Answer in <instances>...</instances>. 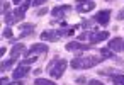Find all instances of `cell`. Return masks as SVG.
I'll return each instance as SVG.
<instances>
[{"label":"cell","mask_w":124,"mask_h":85,"mask_svg":"<svg viewBox=\"0 0 124 85\" xmlns=\"http://www.w3.org/2000/svg\"><path fill=\"white\" fill-rule=\"evenodd\" d=\"M100 61H104L102 56H77L70 61V66L73 70H87V68L99 65Z\"/></svg>","instance_id":"1"},{"label":"cell","mask_w":124,"mask_h":85,"mask_svg":"<svg viewBox=\"0 0 124 85\" xmlns=\"http://www.w3.org/2000/svg\"><path fill=\"white\" fill-rule=\"evenodd\" d=\"M66 65H68V61L65 60V58H53L49 63H48V66H46V71L51 75V78H61L63 77V73H65V70H66Z\"/></svg>","instance_id":"2"},{"label":"cell","mask_w":124,"mask_h":85,"mask_svg":"<svg viewBox=\"0 0 124 85\" xmlns=\"http://www.w3.org/2000/svg\"><path fill=\"white\" fill-rule=\"evenodd\" d=\"M92 9H95L93 0H77V12L78 14H87Z\"/></svg>","instance_id":"3"},{"label":"cell","mask_w":124,"mask_h":85,"mask_svg":"<svg viewBox=\"0 0 124 85\" xmlns=\"http://www.w3.org/2000/svg\"><path fill=\"white\" fill-rule=\"evenodd\" d=\"M109 38V32L107 31H88V41H90V44H93V43H100V41H105Z\"/></svg>","instance_id":"4"},{"label":"cell","mask_w":124,"mask_h":85,"mask_svg":"<svg viewBox=\"0 0 124 85\" xmlns=\"http://www.w3.org/2000/svg\"><path fill=\"white\" fill-rule=\"evenodd\" d=\"M110 10L109 9H105V10H99L95 15H93V21L97 22V24H100V26H107L109 24V21H110Z\"/></svg>","instance_id":"5"},{"label":"cell","mask_w":124,"mask_h":85,"mask_svg":"<svg viewBox=\"0 0 124 85\" xmlns=\"http://www.w3.org/2000/svg\"><path fill=\"white\" fill-rule=\"evenodd\" d=\"M48 53V46L46 44H43V43H38V44H32L29 49H27V53H26V56H39V54H46Z\"/></svg>","instance_id":"6"},{"label":"cell","mask_w":124,"mask_h":85,"mask_svg":"<svg viewBox=\"0 0 124 85\" xmlns=\"http://www.w3.org/2000/svg\"><path fill=\"white\" fill-rule=\"evenodd\" d=\"M66 49H68V51H75V53H77V56H82V53H83V51L90 49V44H82V43L73 41V43H68V44H66Z\"/></svg>","instance_id":"7"},{"label":"cell","mask_w":124,"mask_h":85,"mask_svg":"<svg viewBox=\"0 0 124 85\" xmlns=\"http://www.w3.org/2000/svg\"><path fill=\"white\" fill-rule=\"evenodd\" d=\"M29 71H31L29 65H22V63H19V66L12 71V78H14V80H21V78H24Z\"/></svg>","instance_id":"8"},{"label":"cell","mask_w":124,"mask_h":85,"mask_svg":"<svg viewBox=\"0 0 124 85\" xmlns=\"http://www.w3.org/2000/svg\"><path fill=\"white\" fill-rule=\"evenodd\" d=\"M109 48L112 51H117V53H124V39L122 38H112L110 43H109Z\"/></svg>","instance_id":"9"},{"label":"cell","mask_w":124,"mask_h":85,"mask_svg":"<svg viewBox=\"0 0 124 85\" xmlns=\"http://www.w3.org/2000/svg\"><path fill=\"white\" fill-rule=\"evenodd\" d=\"M70 10H71L70 5H56L54 9H51V15L58 19V17H63L65 14H68Z\"/></svg>","instance_id":"10"},{"label":"cell","mask_w":124,"mask_h":85,"mask_svg":"<svg viewBox=\"0 0 124 85\" xmlns=\"http://www.w3.org/2000/svg\"><path fill=\"white\" fill-rule=\"evenodd\" d=\"M24 53H27V51H26V46H24L22 43H16V44L12 46V49H10V56H12L14 60H17V58L22 56Z\"/></svg>","instance_id":"11"},{"label":"cell","mask_w":124,"mask_h":85,"mask_svg":"<svg viewBox=\"0 0 124 85\" xmlns=\"http://www.w3.org/2000/svg\"><path fill=\"white\" fill-rule=\"evenodd\" d=\"M34 31H36V26H34V24H22V26H21L19 39H22V38H27V36H31V34H34Z\"/></svg>","instance_id":"12"},{"label":"cell","mask_w":124,"mask_h":85,"mask_svg":"<svg viewBox=\"0 0 124 85\" xmlns=\"http://www.w3.org/2000/svg\"><path fill=\"white\" fill-rule=\"evenodd\" d=\"M41 39L43 41H58L60 36H58V31H44L41 34Z\"/></svg>","instance_id":"13"},{"label":"cell","mask_w":124,"mask_h":85,"mask_svg":"<svg viewBox=\"0 0 124 85\" xmlns=\"http://www.w3.org/2000/svg\"><path fill=\"white\" fill-rule=\"evenodd\" d=\"M4 21H5V24H7V26H12V24H16V22H17V21H16L14 12H7V14L4 15Z\"/></svg>","instance_id":"14"},{"label":"cell","mask_w":124,"mask_h":85,"mask_svg":"<svg viewBox=\"0 0 124 85\" xmlns=\"http://www.w3.org/2000/svg\"><path fill=\"white\" fill-rule=\"evenodd\" d=\"M100 54H102V58H104V60L114 58V51H112L110 48H102V49H100Z\"/></svg>","instance_id":"15"},{"label":"cell","mask_w":124,"mask_h":85,"mask_svg":"<svg viewBox=\"0 0 124 85\" xmlns=\"http://www.w3.org/2000/svg\"><path fill=\"white\" fill-rule=\"evenodd\" d=\"M34 85H56V83L53 80H49V78H36Z\"/></svg>","instance_id":"16"},{"label":"cell","mask_w":124,"mask_h":85,"mask_svg":"<svg viewBox=\"0 0 124 85\" xmlns=\"http://www.w3.org/2000/svg\"><path fill=\"white\" fill-rule=\"evenodd\" d=\"M110 80L114 82V83H119V85H124V75H121V73H114V75H110Z\"/></svg>","instance_id":"17"},{"label":"cell","mask_w":124,"mask_h":85,"mask_svg":"<svg viewBox=\"0 0 124 85\" xmlns=\"http://www.w3.org/2000/svg\"><path fill=\"white\" fill-rule=\"evenodd\" d=\"M14 61H16L14 58H10V60H4V61H2V66H0V68H2V71H5L7 68H12V66H14Z\"/></svg>","instance_id":"18"},{"label":"cell","mask_w":124,"mask_h":85,"mask_svg":"<svg viewBox=\"0 0 124 85\" xmlns=\"http://www.w3.org/2000/svg\"><path fill=\"white\" fill-rule=\"evenodd\" d=\"M4 38H9V39H12V29H10V27L4 29Z\"/></svg>","instance_id":"19"},{"label":"cell","mask_w":124,"mask_h":85,"mask_svg":"<svg viewBox=\"0 0 124 85\" xmlns=\"http://www.w3.org/2000/svg\"><path fill=\"white\" fill-rule=\"evenodd\" d=\"M48 2V0H32V5H36V7H39V5H44Z\"/></svg>","instance_id":"20"},{"label":"cell","mask_w":124,"mask_h":85,"mask_svg":"<svg viewBox=\"0 0 124 85\" xmlns=\"http://www.w3.org/2000/svg\"><path fill=\"white\" fill-rule=\"evenodd\" d=\"M87 83H88V85H104V83H102V82H99V80H88Z\"/></svg>","instance_id":"21"},{"label":"cell","mask_w":124,"mask_h":85,"mask_svg":"<svg viewBox=\"0 0 124 85\" xmlns=\"http://www.w3.org/2000/svg\"><path fill=\"white\" fill-rule=\"evenodd\" d=\"M48 12H49L48 9H41V10H38V14H36V15H46Z\"/></svg>","instance_id":"22"},{"label":"cell","mask_w":124,"mask_h":85,"mask_svg":"<svg viewBox=\"0 0 124 85\" xmlns=\"http://www.w3.org/2000/svg\"><path fill=\"white\" fill-rule=\"evenodd\" d=\"M85 82H88L85 77H78V78H77V83H85Z\"/></svg>","instance_id":"23"},{"label":"cell","mask_w":124,"mask_h":85,"mask_svg":"<svg viewBox=\"0 0 124 85\" xmlns=\"http://www.w3.org/2000/svg\"><path fill=\"white\" fill-rule=\"evenodd\" d=\"M122 19H124V9H122V10L117 14V21H122Z\"/></svg>","instance_id":"24"},{"label":"cell","mask_w":124,"mask_h":85,"mask_svg":"<svg viewBox=\"0 0 124 85\" xmlns=\"http://www.w3.org/2000/svg\"><path fill=\"white\" fill-rule=\"evenodd\" d=\"M32 73H34V75H39V73H41V70H39V68H36V70H32Z\"/></svg>","instance_id":"25"},{"label":"cell","mask_w":124,"mask_h":85,"mask_svg":"<svg viewBox=\"0 0 124 85\" xmlns=\"http://www.w3.org/2000/svg\"><path fill=\"white\" fill-rule=\"evenodd\" d=\"M12 2H14V4H21V0H12Z\"/></svg>","instance_id":"26"},{"label":"cell","mask_w":124,"mask_h":85,"mask_svg":"<svg viewBox=\"0 0 124 85\" xmlns=\"http://www.w3.org/2000/svg\"><path fill=\"white\" fill-rule=\"evenodd\" d=\"M114 85H119V83H114Z\"/></svg>","instance_id":"27"}]
</instances>
